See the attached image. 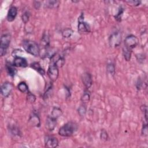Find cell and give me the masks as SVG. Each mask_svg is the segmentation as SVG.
Here are the masks:
<instances>
[{
	"label": "cell",
	"mask_w": 148,
	"mask_h": 148,
	"mask_svg": "<svg viewBox=\"0 0 148 148\" xmlns=\"http://www.w3.org/2000/svg\"><path fill=\"white\" fill-rule=\"evenodd\" d=\"M29 123L31 125L34 127H39L40 125V118L38 116V115L35 113H32L30 115L29 119Z\"/></svg>",
	"instance_id": "13"
},
{
	"label": "cell",
	"mask_w": 148,
	"mask_h": 148,
	"mask_svg": "<svg viewBox=\"0 0 148 148\" xmlns=\"http://www.w3.org/2000/svg\"><path fill=\"white\" fill-rule=\"evenodd\" d=\"M124 12V9L122 7L120 6L119 9V11L117 12V13L114 16V18L117 21H121V18H122V16L123 14V13Z\"/></svg>",
	"instance_id": "22"
},
{
	"label": "cell",
	"mask_w": 148,
	"mask_h": 148,
	"mask_svg": "<svg viewBox=\"0 0 148 148\" xmlns=\"http://www.w3.org/2000/svg\"><path fill=\"white\" fill-rule=\"evenodd\" d=\"M31 68L37 71L41 75H44L45 74V71L44 69L41 66L40 64L38 62H34L30 65Z\"/></svg>",
	"instance_id": "17"
},
{
	"label": "cell",
	"mask_w": 148,
	"mask_h": 148,
	"mask_svg": "<svg viewBox=\"0 0 148 148\" xmlns=\"http://www.w3.org/2000/svg\"><path fill=\"white\" fill-rule=\"evenodd\" d=\"M18 89L21 92H28V87L27 85V84L25 82H20L17 86Z\"/></svg>",
	"instance_id": "20"
},
{
	"label": "cell",
	"mask_w": 148,
	"mask_h": 148,
	"mask_svg": "<svg viewBox=\"0 0 148 148\" xmlns=\"http://www.w3.org/2000/svg\"><path fill=\"white\" fill-rule=\"evenodd\" d=\"M41 46L45 48H47L50 45V36L47 31H45L42 35L40 40Z\"/></svg>",
	"instance_id": "15"
},
{
	"label": "cell",
	"mask_w": 148,
	"mask_h": 148,
	"mask_svg": "<svg viewBox=\"0 0 148 148\" xmlns=\"http://www.w3.org/2000/svg\"><path fill=\"white\" fill-rule=\"evenodd\" d=\"M138 44H139L138 38L134 35H130L127 36L125 38L124 46L132 50V49L135 48Z\"/></svg>",
	"instance_id": "5"
},
{
	"label": "cell",
	"mask_w": 148,
	"mask_h": 148,
	"mask_svg": "<svg viewBox=\"0 0 148 148\" xmlns=\"http://www.w3.org/2000/svg\"><path fill=\"white\" fill-rule=\"evenodd\" d=\"M34 6L35 9H38L40 7V2L39 1H34Z\"/></svg>",
	"instance_id": "33"
},
{
	"label": "cell",
	"mask_w": 148,
	"mask_h": 148,
	"mask_svg": "<svg viewBox=\"0 0 148 148\" xmlns=\"http://www.w3.org/2000/svg\"><path fill=\"white\" fill-rule=\"evenodd\" d=\"M90 94L89 91H85L81 98V100L83 103H86L88 102L90 100Z\"/></svg>",
	"instance_id": "23"
},
{
	"label": "cell",
	"mask_w": 148,
	"mask_h": 148,
	"mask_svg": "<svg viewBox=\"0 0 148 148\" xmlns=\"http://www.w3.org/2000/svg\"><path fill=\"white\" fill-rule=\"evenodd\" d=\"M13 64L16 67L25 68L28 66V62L26 59L20 56H16L14 57Z\"/></svg>",
	"instance_id": "10"
},
{
	"label": "cell",
	"mask_w": 148,
	"mask_h": 148,
	"mask_svg": "<svg viewBox=\"0 0 148 148\" xmlns=\"http://www.w3.org/2000/svg\"><path fill=\"white\" fill-rule=\"evenodd\" d=\"M147 123L143 124V126H142V135L146 136L147 135Z\"/></svg>",
	"instance_id": "30"
},
{
	"label": "cell",
	"mask_w": 148,
	"mask_h": 148,
	"mask_svg": "<svg viewBox=\"0 0 148 148\" xmlns=\"http://www.w3.org/2000/svg\"><path fill=\"white\" fill-rule=\"evenodd\" d=\"M47 73L49 79L52 82H55L58 77V75H59L58 68L53 62H50Z\"/></svg>",
	"instance_id": "6"
},
{
	"label": "cell",
	"mask_w": 148,
	"mask_h": 148,
	"mask_svg": "<svg viewBox=\"0 0 148 148\" xmlns=\"http://www.w3.org/2000/svg\"><path fill=\"white\" fill-rule=\"evenodd\" d=\"M60 3V1H49L46 2V5L49 8H57L58 6Z\"/></svg>",
	"instance_id": "24"
},
{
	"label": "cell",
	"mask_w": 148,
	"mask_h": 148,
	"mask_svg": "<svg viewBox=\"0 0 148 148\" xmlns=\"http://www.w3.org/2000/svg\"><path fill=\"white\" fill-rule=\"evenodd\" d=\"M131 53H132V50L127 48L126 47L124 46L123 48V56L125 58V60L127 61H130L131 60Z\"/></svg>",
	"instance_id": "18"
},
{
	"label": "cell",
	"mask_w": 148,
	"mask_h": 148,
	"mask_svg": "<svg viewBox=\"0 0 148 148\" xmlns=\"http://www.w3.org/2000/svg\"><path fill=\"white\" fill-rule=\"evenodd\" d=\"M23 47L28 53L38 57L40 55V48L37 43L30 40H24L23 42Z\"/></svg>",
	"instance_id": "2"
},
{
	"label": "cell",
	"mask_w": 148,
	"mask_h": 148,
	"mask_svg": "<svg viewBox=\"0 0 148 148\" xmlns=\"http://www.w3.org/2000/svg\"><path fill=\"white\" fill-rule=\"evenodd\" d=\"M13 84L8 82H5L2 84L1 87V92L3 97H8L13 90Z\"/></svg>",
	"instance_id": "8"
},
{
	"label": "cell",
	"mask_w": 148,
	"mask_h": 148,
	"mask_svg": "<svg viewBox=\"0 0 148 148\" xmlns=\"http://www.w3.org/2000/svg\"><path fill=\"white\" fill-rule=\"evenodd\" d=\"M100 137H101V139L102 140H103L106 141V140H108V135L107 132H106L105 130H102L101 131Z\"/></svg>",
	"instance_id": "29"
},
{
	"label": "cell",
	"mask_w": 148,
	"mask_h": 148,
	"mask_svg": "<svg viewBox=\"0 0 148 148\" xmlns=\"http://www.w3.org/2000/svg\"><path fill=\"white\" fill-rule=\"evenodd\" d=\"M72 34H73V30L69 28H65L62 31V35L65 38H70Z\"/></svg>",
	"instance_id": "21"
},
{
	"label": "cell",
	"mask_w": 148,
	"mask_h": 148,
	"mask_svg": "<svg viewBox=\"0 0 148 148\" xmlns=\"http://www.w3.org/2000/svg\"><path fill=\"white\" fill-rule=\"evenodd\" d=\"M6 70L8 74L12 77H13L17 73V70L14 68L13 64H12L10 62H7L6 64Z\"/></svg>",
	"instance_id": "16"
},
{
	"label": "cell",
	"mask_w": 148,
	"mask_h": 148,
	"mask_svg": "<svg viewBox=\"0 0 148 148\" xmlns=\"http://www.w3.org/2000/svg\"><path fill=\"white\" fill-rule=\"evenodd\" d=\"M62 113V112L60 108H59L58 107H54L52 110L51 116L57 119V118H58L60 116H61Z\"/></svg>",
	"instance_id": "19"
},
{
	"label": "cell",
	"mask_w": 148,
	"mask_h": 148,
	"mask_svg": "<svg viewBox=\"0 0 148 148\" xmlns=\"http://www.w3.org/2000/svg\"><path fill=\"white\" fill-rule=\"evenodd\" d=\"M77 124L73 121L65 123L58 130V134L62 136L68 137L72 135L77 130Z\"/></svg>",
	"instance_id": "1"
},
{
	"label": "cell",
	"mask_w": 148,
	"mask_h": 148,
	"mask_svg": "<svg viewBox=\"0 0 148 148\" xmlns=\"http://www.w3.org/2000/svg\"><path fill=\"white\" fill-rule=\"evenodd\" d=\"M17 14V9L16 6H11L8 11L7 14V20L9 22H12L14 20Z\"/></svg>",
	"instance_id": "14"
},
{
	"label": "cell",
	"mask_w": 148,
	"mask_h": 148,
	"mask_svg": "<svg viewBox=\"0 0 148 148\" xmlns=\"http://www.w3.org/2000/svg\"><path fill=\"white\" fill-rule=\"evenodd\" d=\"M141 110L144 113V115H145V120L147 122V106L146 105H142L141 106Z\"/></svg>",
	"instance_id": "31"
},
{
	"label": "cell",
	"mask_w": 148,
	"mask_h": 148,
	"mask_svg": "<svg viewBox=\"0 0 148 148\" xmlns=\"http://www.w3.org/2000/svg\"><path fill=\"white\" fill-rule=\"evenodd\" d=\"M11 40V36L9 33H5L2 35L1 37V45H0V54L3 56L6 54L8 49L9 48Z\"/></svg>",
	"instance_id": "3"
},
{
	"label": "cell",
	"mask_w": 148,
	"mask_h": 148,
	"mask_svg": "<svg viewBox=\"0 0 148 148\" xmlns=\"http://www.w3.org/2000/svg\"><path fill=\"white\" fill-rule=\"evenodd\" d=\"M107 71L108 72L112 75V76H114L115 74V67L114 65L113 64H109L107 65Z\"/></svg>",
	"instance_id": "25"
},
{
	"label": "cell",
	"mask_w": 148,
	"mask_h": 148,
	"mask_svg": "<svg viewBox=\"0 0 148 148\" xmlns=\"http://www.w3.org/2000/svg\"><path fill=\"white\" fill-rule=\"evenodd\" d=\"M82 80L83 84L87 88H89L92 84V76L88 72H84L82 76Z\"/></svg>",
	"instance_id": "11"
},
{
	"label": "cell",
	"mask_w": 148,
	"mask_h": 148,
	"mask_svg": "<svg viewBox=\"0 0 148 148\" xmlns=\"http://www.w3.org/2000/svg\"><path fill=\"white\" fill-rule=\"evenodd\" d=\"M29 12H28V11H25L24 12L23 14H22V16H21V18H22V20L23 21L24 23H27L28 20H29Z\"/></svg>",
	"instance_id": "27"
},
{
	"label": "cell",
	"mask_w": 148,
	"mask_h": 148,
	"mask_svg": "<svg viewBox=\"0 0 148 148\" xmlns=\"http://www.w3.org/2000/svg\"><path fill=\"white\" fill-rule=\"evenodd\" d=\"M78 32L82 34L88 33L90 31V27L89 24L84 21V14L82 13L78 19Z\"/></svg>",
	"instance_id": "7"
},
{
	"label": "cell",
	"mask_w": 148,
	"mask_h": 148,
	"mask_svg": "<svg viewBox=\"0 0 148 148\" xmlns=\"http://www.w3.org/2000/svg\"><path fill=\"white\" fill-rule=\"evenodd\" d=\"M126 2L127 3L131 4L133 6H139L141 3V1H127Z\"/></svg>",
	"instance_id": "32"
},
{
	"label": "cell",
	"mask_w": 148,
	"mask_h": 148,
	"mask_svg": "<svg viewBox=\"0 0 148 148\" xmlns=\"http://www.w3.org/2000/svg\"><path fill=\"white\" fill-rule=\"evenodd\" d=\"M57 124V119L49 116L47 117L46 120V127L50 131H52L54 130Z\"/></svg>",
	"instance_id": "12"
},
{
	"label": "cell",
	"mask_w": 148,
	"mask_h": 148,
	"mask_svg": "<svg viewBox=\"0 0 148 148\" xmlns=\"http://www.w3.org/2000/svg\"><path fill=\"white\" fill-rule=\"evenodd\" d=\"M121 34L119 31L112 33L109 38V45L112 47H117L121 44Z\"/></svg>",
	"instance_id": "4"
},
{
	"label": "cell",
	"mask_w": 148,
	"mask_h": 148,
	"mask_svg": "<svg viewBox=\"0 0 148 148\" xmlns=\"http://www.w3.org/2000/svg\"><path fill=\"white\" fill-rule=\"evenodd\" d=\"M45 146L50 148H54L58 146V140L56 137L47 135L45 138Z\"/></svg>",
	"instance_id": "9"
},
{
	"label": "cell",
	"mask_w": 148,
	"mask_h": 148,
	"mask_svg": "<svg viewBox=\"0 0 148 148\" xmlns=\"http://www.w3.org/2000/svg\"><path fill=\"white\" fill-rule=\"evenodd\" d=\"M27 100L30 103H34L36 100V97L35 95L32 94L31 92L28 91L27 92Z\"/></svg>",
	"instance_id": "26"
},
{
	"label": "cell",
	"mask_w": 148,
	"mask_h": 148,
	"mask_svg": "<svg viewBox=\"0 0 148 148\" xmlns=\"http://www.w3.org/2000/svg\"><path fill=\"white\" fill-rule=\"evenodd\" d=\"M86 113V107L84 105H81L78 109V113L80 116H84Z\"/></svg>",
	"instance_id": "28"
}]
</instances>
